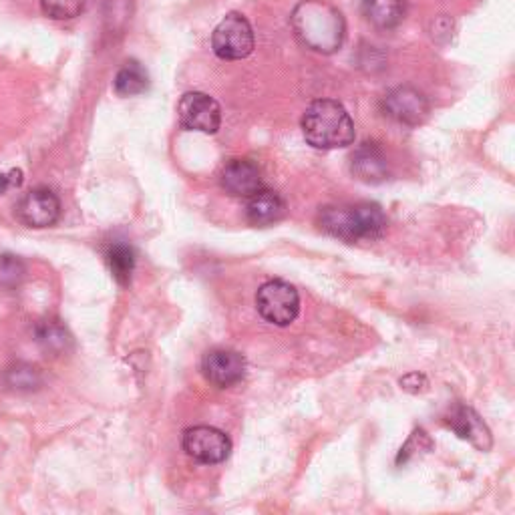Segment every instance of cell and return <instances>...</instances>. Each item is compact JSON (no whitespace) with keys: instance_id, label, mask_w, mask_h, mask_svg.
<instances>
[{"instance_id":"obj_1","label":"cell","mask_w":515,"mask_h":515,"mask_svg":"<svg viewBox=\"0 0 515 515\" xmlns=\"http://www.w3.org/2000/svg\"><path fill=\"white\" fill-rule=\"evenodd\" d=\"M318 226L342 242H373L387 230V218L381 206L371 202L326 206L318 214Z\"/></svg>"},{"instance_id":"obj_2","label":"cell","mask_w":515,"mask_h":515,"mask_svg":"<svg viewBox=\"0 0 515 515\" xmlns=\"http://www.w3.org/2000/svg\"><path fill=\"white\" fill-rule=\"evenodd\" d=\"M302 133L314 149H340L355 143V123L338 101H312L302 115Z\"/></svg>"},{"instance_id":"obj_3","label":"cell","mask_w":515,"mask_h":515,"mask_svg":"<svg viewBox=\"0 0 515 515\" xmlns=\"http://www.w3.org/2000/svg\"><path fill=\"white\" fill-rule=\"evenodd\" d=\"M292 25L300 41L316 53L330 55L345 41L347 25L342 15L320 0H304L292 15Z\"/></svg>"},{"instance_id":"obj_4","label":"cell","mask_w":515,"mask_h":515,"mask_svg":"<svg viewBox=\"0 0 515 515\" xmlns=\"http://www.w3.org/2000/svg\"><path fill=\"white\" fill-rule=\"evenodd\" d=\"M256 308L260 316L274 326H288L300 312L298 290L284 280H270L256 292Z\"/></svg>"},{"instance_id":"obj_5","label":"cell","mask_w":515,"mask_h":515,"mask_svg":"<svg viewBox=\"0 0 515 515\" xmlns=\"http://www.w3.org/2000/svg\"><path fill=\"white\" fill-rule=\"evenodd\" d=\"M254 31L242 13L226 15L214 29L212 47L224 61H242L254 51Z\"/></svg>"},{"instance_id":"obj_6","label":"cell","mask_w":515,"mask_h":515,"mask_svg":"<svg viewBox=\"0 0 515 515\" xmlns=\"http://www.w3.org/2000/svg\"><path fill=\"white\" fill-rule=\"evenodd\" d=\"M182 445H184V451L188 453V457H192L194 461H198L202 465L224 463L232 453L230 437L224 431L210 427V425L190 427L184 433Z\"/></svg>"},{"instance_id":"obj_7","label":"cell","mask_w":515,"mask_h":515,"mask_svg":"<svg viewBox=\"0 0 515 515\" xmlns=\"http://www.w3.org/2000/svg\"><path fill=\"white\" fill-rule=\"evenodd\" d=\"M381 107L389 119H393L401 125H407V127H417V125L425 123L429 117V111H431L429 99L419 89L409 87V85L391 89L383 97Z\"/></svg>"},{"instance_id":"obj_8","label":"cell","mask_w":515,"mask_h":515,"mask_svg":"<svg viewBox=\"0 0 515 515\" xmlns=\"http://www.w3.org/2000/svg\"><path fill=\"white\" fill-rule=\"evenodd\" d=\"M178 117L184 129L212 135L222 125V107L214 97L192 91L182 97L178 105Z\"/></svg>"},{"instance_id":"obj_9","label":"cell","mask_w":515,"mask_h":515,"mask_svg":"<svg viewBox=\"0 0 515 515\" xmlns=\"http://www.w3.org/2000/svg\"><path fill=\"white\" fill-rule=\"evenodd\" d=\"M17 218L27 228H51L61 218V200L49 188H35L17 204Z\"/></svg>"},{"instance_id":"obj_10","label":"cell","mask_w":515,"mask_h":515,"mask_svg":"<svg viewBox=\"0 0 515 515\" xmlns=\"http://www.w3.org/2000/svg\"><path fill=\"white\" fill-rule=\"evenodd\" d=\"M204 377L218 389H230L246 377V359L230 349H214L202 361Z\"/></svg>"},{"instance_id":"obj_11","label":"cell","mask_w":515,"mask_h":515,"mask_svg":"<svg viewBox=\"0 0 515 515\" xmlns=\"http://www.w3.org/2000/svg\"><path fill=\"white\" fill-rule=\"evenodd\" d=\"M443 423L459 437L469 441L473 447H477L479 451H489L493 445L491 439V431L489 427L483 423V419L477 415L475 409L467 407V405H453L445 417Z\"/></svg>"},{"instance_id":"obj_12","label":"cell","mask_w":515,"mask_h":515,"mask_svg":"<svg viewBox=\"0 0 515 515\" xmlns=\"http://www.w3.org/2000/svg\"><path fill=\"white\" fill-rule=\"evenodd\" d=\"M262 186V171L252 159H232L222 169V188L234 198H250Z\"/></svg>"},{"instance_id":"obj_13","label":"cell","mask_w":515,"mask_h":515,"mask_svg":"<svg viewBox=\"0 0 515 515\" xmlns=\"http://www.w3.org/2000/svg\"><path fill=\"white\" fill-rule=\"evenodd\" d=\"M353 174L365 184H381L389 176V163L383 149L377 143H363L353 153Z\"/></svg>"},{"instance_id":"obj_14","label":"cell","mask_w":515,"mask_h":515,"mask_svg":"<svg viewBox=\"0 0 515 515\" xmlns=\"http://www.w3.org/2000/svg\"><path fill=\"white\" fill-rule=\"evenodd\" d=\"M284 216H286V202L278 192L258 190L248 198L246 218L252 226H258V228L274 226Z\"/></svg>"},{"instance_id":"obj_15","label":"cell","mask_w":515,"mask_h":515,"mask_svg":"<svg viewBox=\"0 0 515 515\" xmlns=\"http://www.w3.org/2000/svg\"><path fill=\"white\" fill-rule=\"evenodd\" d=\"M363 15L381 31L397 29L405 21L407 0H363Z\"/></svg>"},{"instance_id":"obj_16","label":"cell","mask_w":515,"mask_h":515,"mask_svg":"<svg viewBox=\"0 0 515 515\" xmlns=\"http://www.w3.org/2000/svg\"><path fill=\"white\" fill-rule=\"evenodd\" d=\"M35 336L41 349L53 357L67 355L73 349V336L69 328L57 318H47L39 322L35 328Z\"/></svg>"},{"instance_id":"obj_17","label":"cell","mask_w":515,"mask_h":515,"mask_svg":"<svg viewBox=\"0 0 515 515\" xmlns=\"http://www.w3.org/2000/svg\"><path fill=\"white\" fill-rule=\"evenodd\" d=\"M115 93L119 97H135L147 91L149 77L147 71L137 61H127L115 75Z\"/></svg>"},{"instance_id":"obj_18","label":"cell","mask_w":515,"mask_h":515,"mask_svg":"<svg viewBox=\"0 0 515 515\" xmlns=\"http://www.w3.org/2000/svg\"><path fill=\"white\" fill-rule=\"evenodd\" d=\"M109 270L113 274V278L121 284V286H129L131 284V276L135 270V250L129 244L123 242H115L107 248L105 252Z\"/></svg>"},{"instance_id":"obj_19","label":"cell","mask_w":515,"mask_h":515,"mask_svg":"<svg viewBox=\"0 0 515 515\" xmlns=\"http://www.w3.org/2000/svg\"><path fill=\"white\" fill-rule=\"evenodd\" d=\"M7 385L15 391H21V393H31V391H37L41 385H43V375L37 367L29 365V363H17L13 365L7 375Z\"/></svg>"},{"instance_id":"obj_20","label":"cell","mask_w":515,"mask_h":515,"mask_svg":"<svg viewBox=\"0 0 515 515\" xmlns=\"http://www.w3.org/2000/svg\"><path fill=\"white\" fill-rule=\"evenodd\" d=\"M41 7L53 21H71L85 11L87 0H41Z\"/></svg>"},{"instance_id":"obj_21","label":"cell","mask_w":515,"mask_h":515,"mask_svg":"<svg viewBox=\"0 0 515 515\" xmlns=\"http://www.w3.org/2000/svg\"><path fill=\"white\" fill-rule=\"evenodd\" d=\"M27 276L25 262L15 254H0V288H17Z\"/></svg>"},{"instance_id":"obj_22","label":"cell","mask_w":515,"mask_h":515,"mask_svg":"<svg viewBox=\"0 0 515 515\" xmlns=\"http://www.w3.org/2000/svg\"><path fill=\"white\" fill-rule=\"evenodd\" d=\"M21 184H23V171L21 169H13V171H9V174L0 176V196H5L13 188H21Z\"/></svg>"}]
</instances>
